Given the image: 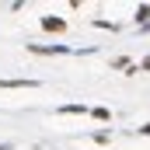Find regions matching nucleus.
Returning <instances> with one entry per match:
<instances>
[{
    "mask_svg": "<svg viewBox=\"0 0 150 150\" xmlns=\"http://www.w3.org/2000/svg\"><path fill=\"white\" fill-rule=\"evenodd\" d=\"M42 28H45V32H63L67 25H63L59 18H42Z\"/></svg>",
    "mask_w": 150,
    "mask_h": 150,
    "instance_id": "obj_1",
    "label": "nucleus"
},
{
    "mask_svg": "<svg viewBox=\"0 0 150 150\" xmlns=\"http://www.w3.org/2000/svg\"><path fill=\"white\" fill-rule=\"evenodd\" d=\"M136 21H150V4H143V7H136Z\"/></svg>",
    "mask_w": 150,
    "mask_h": 150,
    "instance_id": "obj_2",
    "label": "nucleus"
},
{
    "mask_svg": "<svg viewBox=\"0 0 150 150\" xmlns=\"http://www.w3.org/2000/svg\"><path fill=\"white\" fill-rule=\"evenodd\" d=\"M143 70H150V56H147V59H143Z\"/></svg>",
    "mask_w": 150,
    "mask_h": 150,
    "instance_id": "obj_3",
    "label": "nucleus"
},
{
    "mask_svg": "<svg viewBox=\"0 0 150 150\" xmlns=\"http://www.w3.org/2000/svg\"><path fill=\"white\" fill-rule=\"evenodd\" d=\"M143 133H147V136H150V122H147V126H143Z\"/></svg>",
    "mask_w": 150,
    "mask_h": 150,
    "instance_id": "obj_4",
    "label": "nucleus"
}]
</instances>
